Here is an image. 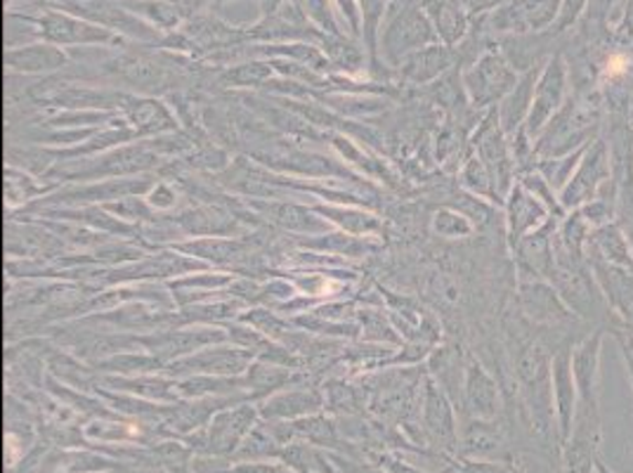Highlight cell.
Instances as JSON below:
<instances>
[{"mask_svg":"<svg viewBox=\"0 0 633 473\" xmlns=\"http://www.w3.org/2000/svg\"><path fill=\"white\" fill-rule=\"evenodd\" d=\"M107 384L114 390H124V394L130 396H142L149 400H175L178 394V381L173 379H163V377H152V374H140V377H109Z\"/></svg>","mask_w":633,"mask_h":473,"instance_id":"cell-15","label":"cell"},{"mask_svg":"<svg viewBox=\"0 0 633 473\" xmlns=\"http://www.w3.org/2000/svg\"><path fill=\"white\" fill-rule=\"evenodd\" d=\"M121 76L130 86L157 88L159 84H163V67H159V64L152 60L132 57L121 64Z\"/></svg>","mask_w":633,"mask_h":473,"instance_id":"cell-25","label":"cell"},{"mask_svg":"<svg viewBox=\"0 0 633 473\" xmlns=\"http://www.w3.org/2000/svg\"><path fill=\"white\" fill-rule=\"evenodd\" d=\"M291 377H293L291 367L275 365L268 361H258V357L254 361V365L248 367V372L244 374L248 390H251V396H258V398L277 394V390H281L291 381Z\"/></svg>","mask_w":633,"mask_h":473,"instance_id":"cell-18","label":"cell"},{"mask_svg":"<svg viewBox=\"0 0 633 473\" xmlns=\"http://www.w3.org/2000/svg\"><path fill=\"white\" fill-rule=\"evenodd\" d=\"M140 346L149 353H154L159 361L165 365L180 361V357L192 355L202 348L215 346V344H227L229 336L225 327H213V324H187V327L178 330H161L138 336Z\"/></svg>","mask_w":633,"mask_h":473,"instance_id":"cell-4","label":"cell"},{"mask_svg":"<svg viewBox=\"0 0 633 473\" xmlns=\"http://www.w3.org/2000/svg\"><path fill=\"white\" fill-rule=\"evenodd\" d=\"M447 67H449V51L442 43H432L421 47V51L411 53L403 64H399L397 72L407 84L423 86L428 80H436L438 76H442Z\"/></svg>","mask_w":633,"mask_h":473,"instance_id":"cell-14","label":"cell"},{"mask_svg":"<svg viewBox=\"0 0 633 473\" xmlns=\"http://www.w3.org/2000/svg\"><path fill=\"white\" fill-rule=\"evenodd\" d=\"M232 473H289V471L279 464H242Z\"/></svg>","mask_w":633,"mask_h":473,"instance_id":"cell-31","label":"cell"},{"mask_svg":"<svg viewBox=\"0 0 633 473\" xmlns=\"http://www.w3.org/2000/svg\"><path fill=\"white\" fill-rule=\"evenodd\" d=\"M463 473H506V471L492 464H469L463 469Z\"/></svg>","mask_w":633,"mask_h":473,"instance_id":"cell-32","label":"cell"},{"mask_svg":"<svg viewBox=\"0 0 633 473\" xmlns=\"http://www.w3.org/2000/svg\"><path fill=\"white\" fill-rule=\"evenodd\" d=\"M3 62L10 74L20 76H47L64 69L69 64V57L60 45L39 41L22 47H10L3 55Z\"/></svg>","mask_w":633,"mask_h":473,"instance_id":"cell-6","label":"cell"},{"mask_svg":"<svg viewBox=\"0 0 633 473\" xmlns=\"http://www.w3.org/2000/svg\"><path fill=\"white\" fill-rule=\"evenodd\" d=\"M432 230H436L440 237H459L465 230H469V225L463 223L461 216H457L454 211H438L436 218H432Z\"/></svg>","mask_w":633,"mask_h":473,"instance_id":"cell-28","label":"cell"},{"mask_svg":"<svg viewBox=\"0 0 633 473\" xmlns=\"http://www.w3.org/2000/svg\"><path fill=\"white\" fill-rule=\"evenodd\" d=\"M504 80H506V74L502 69V64L490 57L482 60L478 64V69L465 76V84H469L471 93L475 95V100H485V97L494 95L496 90H502Z\"/></svg>","mask_w":633,"mask_h":473,"instance_id":"cell-22","label":"cell"},{"mask_svg":"<svg viewBox=\"0 0 633 473\" xmlns=\"http://www.w3.org/2000/svg\"><path fill=\"white\" fill-rule=\"evenodd\" d=\"M374 239H366V237H353L347 233H326V235H316L312 239H305L303 244L308 249L314 251H322L326 256H350V258H360L364 254H369L376 249V244H372Z\"/></svg>","mask_w":633,"mask_h":473,"instance_id":"cell-19","label":"cell"},{"mask_svg":"<svg viewBox=\"0 0 633 473\" xmlns=\"http://www.w3.org/2000/svg\"><path fill=\"white\" fill-rule=\"evenodd\" d=\"M322 407V396L310 388L277 390L262 402L260 412L268 419H301L310 417Z\"/></svg>","mask_w":633,"mask_h":473,"instance_id":"cell-13","label":"cell"},{"mask_svg":"<svg viewBox=\"0 0 633 473\" xmlns=\"http://www.w3.org/2000/svg\"><path fill=\"white\" fill-rule=\"evenodd\" d=\"M173 223L180 227L182 235L190 237H227L237 227L235 216H229L218 206H196L182 211Z\"/></svg>","mask_w":633,"mask_h":473,"instance_id":"cell-12","label":"cell"},{"mask_svg":"<svg viewBox=\"0 0 633 473\" xmlns=\"http://www.w3.org/2000/svg\"><path fill=\"white\" fill-rule=\"evenodd\" d=\"M43 41L39 18H31L24 12H8L6 14V51L10 47H22L29 43Z\"/></svg>","mask_w":633,"mask_h":473,"instance_id":"cell-23","label":"cell"},{"mask_svg":"<svg viewBox=\"0 0 633 473\" xmlns=\"http://www.w3.org/2000/svg\"><path fill=\"white\" fill-rule=\"evenodd\" d=\"M39 3H47V6H60V8H64V6H69L72 0H39Z\"/></svg>","mask_w":633,"mask_h":473,"instance_id":"cell-34","label":"cell"},{"mask_svg":"<svg viewBox=\"0 0 633 473\" xmlns=\"http://www.w3.org/2000/svg\"><path fill=\"white\" fill-rule=\"evenodd\" d=\"M390 471L393 473H419V471H414V469H409L405 464H390Z\"/></svg>","mask_w":633,"mask_h":473,"instance_id":"cell-33","label":"cell"},{"mask_svg":"<svg viewBox=\"0 0 633 473\" xmlns=\"http://www.w3.org/2000/svg\"><path fill=\"white\" fill-rule=\"evenodd\" d=\"M173 249L206 266H232L248 256L246 244L235 237H192L187 241H175Z\"/></svg>","mask_w":633,"mask_h":473,"instance_id":"cell-8","label":"cell"},{"mask_svg":"<svg viewBox=\"0 0 633 473\" xmlns=\"http://www.w3.org/2000/svg\"><path fill=\"white\" fill-rule=\"evenodd\" d=\"M47 190H50V187L39 185V183L33 181L31 175H26L24 171L14 169V166H8V171H6V200H8V206H10V208L22 206V204H26L29 200L36 197V194H45Z\"/></svg>","mask_w":633,"mask_h":473,"instance_id":"cell-24","label":"cell"},{"mask_svg":"<svg viewBox=\"0 0 633 473\" xmlns=\"http://www.w3.org/2000/svg\"><path fill=\"white\" fill-rule=\"evenodd\" d=\"M465 396H469V405L475 415H490L494 407V390L490 388V381L482 377L478 367H471L469 384H465Z\"/></svg>","mask_w":633,"mask_h":473,"instance_id":"cell-26","label":"cell"},{"mask_svg":"<svg viewBox=\"0 0 633 473\" xmlns=\"http://www.w3.org/2000/svg\"><path fill=\"white\" fill-rule=\"evenodd\" d=\"M256 421V410L251 405H239L235 410H225L211 421L208 445L213 452H232L237 450L242 440L251 433Z\"/></svg>","mask_w":633,"mask_h":473,"instance_id":"cell-9","label":"cell"},{"mask_svg":"<svg viewBox=\"0 0 633 473\" xmlns=\"http://www.w3.org/2000/svg\"><path fill=\"white\" fill-rule=\"evenodd\" d=\"M254 206L258 211H262L265 218L279 225L281 230L305 235V237H316V235L331 233V223L316 214L312 206L293 204V202H258Z\"/></svg>","mask_w":633,"mask_h":473,"instance_id":"cell-7","label":"cell"},{"mask_svg":"<svg viewBox=\"0 0 633 473\" xmlns=\"http://www.w3.org/2000/svg\"><path fill=\"white\" fill-rule=\"evenodd\" d=\"M423 407H426V423H428L430 433L438 436L440 440L452 438L454 436L452 415H449V405H447V398L442 396V390H438L436 386H428Z\"/></svg>","mask_w":633,"mask_h":473,"instance_id":"cell-20","label":"cell"},{"mask_svg":"<svg viewBox=\"0 0 633 473\" xmlns=\"http://www.w3.org/2000/svg\"><path fill=\"white\" fill-rule=\"evenodd\" d=\"M312 208L326 218L333 227H339L341 233H347L353 237H366V239H376L383 233V223L376 214H369V211L357 208L353 204H312Z\"/></svg>","mask_w":633,"mask_h":473,"instance_id":"cell-11","label":"cell"},{"mask_svg":"<svg viewBox=\"0 0 633 473\" xmlns=\"http://www.w3.org/2000/svg\"><path fill=\"white\" fill-rule=\"evenodd\" d=\"M333 8H336L339 18L345 26V34L350 39L362 41V14H360V3L357 0H331Z\"/></svg>","mask_w":633,"mask_h":473,"instance_id":"cell-27","label":"cell"},{"mask_svg":"<svg viewBox=\"0 0 633 473\" xmlns=\"http://www.w3.org/2000/svg\"><path fill=\"white\" fill-rule=\"evenodd\" d=\"M432 43H440V36L421 0H393L378 36L380 60L397 69L411 53Z\"/></svg>","mask_w":633,"mask_h":473,"instance_id":"cell-1","label":"cell"},{"mask_svg":"<svg viewBox=\"0 0 633 473\" xmlns=\"http://www.w3.org/2000/svg\"><path fill=\"white\" fill-rule=\"evenodd\" d=\"M119 107L126 114V123L132 126L138 136H161L175 130V119L171 117V111L157 100L121 95Z\"/></svg>","mask_w":633,"mask_h":473,"instance_id":"cell-10","label":"cell"},{"mask_svg":"<svg viewBox=\"0 0 633 473\" xmlns=\"http://www.w3.org/2000/svg\"><path fill=\"white\" fill-rule=\"evenodd\" d=\"M144 202L152 206L157 214L159 211H171L178 204V190L169 183H157L152 190H149Z\"/></svg>","mask_w":633,"mask_h":473,"instance_id":"cell-29","label":"cell"},{"mask_svg":"<svg viewBox=\"0 0 633 473\" xmlns=\"http://www.w3.org/2000/svg\"><path fill=\"white\" fill-rule=\"evenodd\" d=\"M254 361V351L235 346L227 341V344H215L169 363L163 367V374L171 379H187L196 377V374H208V377H244Z\"/></svg>","mask_w":633,"mask_h":473,"instance_id":"cell-2","label":"cell"},{"mask_svg":"<svg viewBox=\"0 0 633 473\" xmlns=\"http://www.w3.org/2000/svg\"><path fill=\"white\" fill-rule=\"evenodd\" d=\"M157 183L152 178H107V181H95L86 187H72L57 194V204H69V206H99V204H111L128 197H147L149 190Z\"/></svg>","mask_w":633,"mask_h":473,"instance_id":"cell-5","label":"cell"},{"mask_svg":"<svg viewBox=\"0 0 633 473\" xmlns=\"http://www.w3.org/2000/svg\"><path fill=\"white\" fill-rule=\"evenodd\" d=\"M296 284V289H301L305 297H324L326 289H329V280L324 275H314V272H305V275H298L291 280Z\"/></svg>","mask_w":633,"mask_h":473,"instance_id":"cell-30","label":"cell"},{"mask_svg":"<svg viewBox=\"0 0 633 473\" xmlns=\"http://www.w3.org/2000/svg\"><path fill=\"white\" fill-rule=\"evenodd\" d=\"M36 18L41 24L43 41L55 43L60 47L121 43V36L114 34L111 29L99 26L90 20H83L74 12L62 10L60 6H45L43 12H39Z\"/></svg>","mask_w":633,"mask_h":473,"instance_id":"cell-3","label":"cell"},{"mask_svg":"<svg viewBox=\"0 0 633 473\" xmlns=\"http://www.w3.org/2000/svg\"><path fill=\"white\" fill-rule=\"evenodd\" d=\"M97 369L119 374V377H140V374H152V372H163L165 363L159 361L154 353H149L144 348L136 351H124L119 355H111L107 361L97 363Z\"/></svg>","mask_w":633,"mask_h":473,"instance_id":"cell-16","label":"cell"},{"mask_svg":"<svg viewBox=\"0 0 633 473\" xmlns=\"http://www.w3.org/2000/svg\"><path fill=\"white\" fill-rule=\"evenodd\" d=\"M248 390L244 377H208V374H196V377H187L178 381V394L185 398H218V396H232L239 390Z\"/></svg>","mask_w":633,"mask_h":473,"instance_id":"cell-17","label":"cell"},{"mask_svg":"<svg viewBox=\"0 0 633 473\" xmlns=\"http://www.w3.org/2000/svg\"><path fill=\"white\" fill-rule=\"evenodd\" d=\"M275 67L270 60H254V62H244L235 64L223 74V80L227 86H237V88H251V86H268L270 78L275 76Z\"/></svg>","mask_w":633,"mask_h":473,"instance_id":"cell-21","label":"cell"}]
</instances>
